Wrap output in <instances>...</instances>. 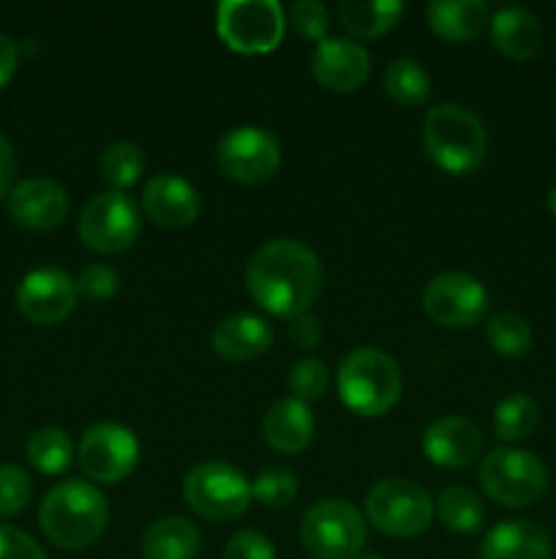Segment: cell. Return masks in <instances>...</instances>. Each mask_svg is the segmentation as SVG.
I'll return each mask as SVG.
<instances>
[{"instance_id":"cell-1","label":"cell","mask_w":556,"mask_h":559,"mask_svg":"<svg viewBox=\"0 0 556 559\" xmlns=\"http://www.w3.org/2000/svg\"><path fill=\"white\" fill-rule=\"evenodd\" d=\"M325 282L322 262L309 246L298 240H270L251 254L245 267V287L256 306L273 317L294 320L309 314Z\"/></svg>"},{"instance_id":"cell-2","label":"cell","mask_w":556,"mask_h":559,"mask_svg":"<svg viewBox=\"0 0 556 559\" xmlns=\"http://www.w3.org/2000/svg\"><path fill=\"white\" fill-rule=\"evenodd\" d=\"M109 508L101 491L87 480H63L47 491L38 511L49 544L65 551H82L107 530Z\"/></svg>"},{"instance_id":"cell-3","label":"cell","mask_w":556,"mask_h":559,"mask_svg":"<svg viewBox=\"0 0 556 559\" xmlns=\"http://www.w3.org/2000/svg\"><path fill=\"white\" fill-rule=\"evenodd\" d=\"M336 388L343 407L360 418H379L401 399L403 377L396 358L385 349L358 347L338 366Z\"/></svg>"},{"instance_id":"cell-4","label":"cell","mask_w":556,"mask_h":559,"mask_svg":"<svg viewBox=\"0 0 556 559\" xmlns=\"http://www.w3.org/2000/svg\"><path fill=\"white\" fill-rule=\"evenodd\" d=\"M423 147L439 169L467 175L483 164L488 153V131L463 104H436L423 118Z\"/></svg>"},{"instance_id":"cell-5","label":"cell","mask_w":556,"mask_h":559,"mask_svg":"<svg viewBox=\"0 0 556 559\" xmlns=\"http://www.w3.org/2000/svg\"><path fill=\"white\" fill-rule=\"evenodd\" d=\"M480 486L505 508H529L548 491V469L521 448H496L480 464Z\"/></svg>"},{"instance_id":"cell-6","label":"cell","mask_w":556,"mask_h":559,"mask_svg":"<svg viewBox=\"0 0 556 559\" xmlns=\"http://www.w3.org/2000/svg\"><path fill=\"white\" fill-rule=\"evenodd\" d=\"M183 497L196 516L207 522H232L249 511L251 480L227 462H202L185 475Z\"/></svg>"},{"instance_id":"cell-7","label":"cell","mask_w":556,"mask_h":559,"mask_svg":"<svg viewBox=\"0 0 556 559\" xmlns=\"http://www.w3.org/2000/svg\"><path fill=\"white\" fill-rule=\"evenodd\" d=\"M300 540L314 559H354L363 555L365 519L347 500H322L305 511Z\"/></svg>"},{"instance_id":"cell-8","label":"cell","mask_w":556,"mask_h":559,"mask_svg":"<svg viewBox=\"0 0 556 559\" xmlns=\"http://www.w3.org/2000/svg\"><path fill=\"white\" fill-rule=\"evenodd\" d=\"M216 31L232 52L265 55L281 44L287 11L276 0H227L216 11Z\"/></svg>"},{"instance_id":"cell-9","label":"cell","mask_w":556,"mask_h":559,"mask_svg":"<svg viewBox=\"0 0 556 559\" xmlns=\"http://www.w3.org/2000/svg\"><path fill=\"white\" fill-rule=\"evenodd\" d=\"M365 516L390 538H414L425 533L434 519L428 491L407 478H385L371 486L365 497Z\"/></svg>"},{"instance_id":"cell-10","label":"cell","mask_w":556,"mask_h":559,"mask_svg":"<svg viewBox=\"0 0 556 559\" xmlns=\"http://www.w3.org/2000/svg\"><path fill=\"white\" fill-rule=\"evenodd\" d=\"M142 229L140 207L123 191H104L85 202L76 222L80 240L96 254H120Z\"/></svg>"},{"instance_id":"cell-11","label":"cell","mask_w":556,"mask_h":559,"mask_svg":"<svg viewBox=\"0 0 556 559\" xmlns=\"http://www.w3.org/2000/svg\"><path fill=\"white\" fill-rule=\"evenodd\" d=\"M216 164L229 180L245 186L265 183L281 167V145L262 126H238L218 142Z\"/></svg>"},{"instance_id":"cell-12","label":"cell","mask_w":556,"mask_h":559,"mask_svg":"<svg viewBox=\"0 0 556 559\" xmlns=\"http://www.w3.org/2000/svg\"><path fill=\"white\" fill-rule=\"evenodd\" d=\"M140 453L134 431L120 424H96L80 442V467L96 484L114 486L134 473Z\"/></svg>"},{"instance_id":"cell-13","label":"cell","mask_w":556,"mask_h":559,"mask_svg":"<svg viewBox=\"0 0 556 559\" xmlns=\"http://www.w3.org/2000/svg\"><path fill=\"white\" fill-rule=\"evenodd\" d=\"M488 289L469 273H442L423 289V311L445 328H472L488 311Z\"/></svg>"},{"instance_id":"cell-14","label":"cell","mask_w":556,"mask_h":559,"mask_svg":"<svg viewBox=\"0 0 556 559\" xmlns=\"http://www.w3.org/2000/svg\"><path fill=\"white\" fill-rule=\"evenodd\" d=\"M74 278L58 267H38L22 278L16 289V309L33 325H58L76 306Z\"/></svg>"},{"instance_id":"cell-15","label":"cell","mask_w":556,"mask_h":559,"mask_svg":"<svg viewBox=\"0 0 556 559\" xmlns=\"http://www.w3.org/2000/svg\"><path fill=\"white\" fill-rule=\"evenodd\" d=\"M311 74L333 93H352L368 80L371 55L352 38H325L311 55Z\"/></svg>"},{"instance_id":"cell-16","label":"cell","mask_w":556,"mask_h":559,"mask_svg":"<svg viewBox=\"0 0 556 559\" xmlns=\"http://www.w3.org/2000/svg\"><path fill=\"white\" fill-rule=\"evenodd\" d=\"M5 205H9V216L20 227L47 233V229L63 224L65 213H69V194L52 178H27L11 189Z\"/></svg>"},{"instance_id":"cell-17","label":"cell","mask_w":556,"mask_h":559,"mask_svg":"<svg viewBox=\"0 0 556 559\" xmlns=\"http://www.w3.org/2000/svg\"><path fill=\"white\" fill-rule=\"evenodd\" d=\"M423 451L436 467H469L483 453V431L463 415H445L425 429Z\"/></svg>"},{"instance_id":"cell-18","label":"cell","mask_w":556,"mask_h":559,"mask_svg":"<svg viewBox=\"0 0 556 559\" xmlns=\"http://www.w3.org/2000/svg\"><path fill=\"white\" fill-rule=\"evenodd\" d=\"M200 194L180 175H153L142 189V211L153 224L167 229H183L200 216Z\"/></svg>"},{"instance_id":"cell-19","label":"cell","mask_w":556,"mask_h":559,"mask_svg":"<svg viewBox=\"0 0 556 559\" xmlns=\"http://www.w3.org/2000/svg\"><path fill=\"white\" fill-rule=\"evenodd\" d=\"M480 555L483 559H551L554 546L543 524L532 519H507L488 530Z\"/></svg>"},{"instance_id":"cell-20","label":"cell","mask_w":556,"mask_h":559,"mask_svg":"<svg viewBox=\"0 0 556 559\" xmlns=\"http://www.w3.org/2000/svg\"><path fill=\"white\" fill-rule=\"evenodd\" d=\"M213 353L232 364L262 358L273 344V328L256 314H232L216 325L210 336Z\"/></svg>"},{"instance_id":"cell-21","label":"cell","mask_w":556,"mask_h":559,"mask_svg":"<svg viewBox=\"0 0 556 559\" xmlns=\"http://www.w3.org/2000/svg\"><path fill=\"white\" fill-rule=\"evenodd\" d=\"M262 435H265L267 445L283 456L305 451L309 442L314 440V415H311L309 404L292 396L278 399L262 420Z\"/></svg>"},{"instance_id":"cell-22","label":"cell","mask_w":556,"mask_h":559,"mask_svg":"<svg viewBox=\"0 0 556 559\" xmlns=\"http://www.w3.org/2000/svg\"><path fill=\"white\" fill-rule=\"evenodd\" d=\"M491 44L510 60H529L543 47V27L523 5H505L488 20Z\"/></svg>"},{"instance_id":"cell-23","label":"cell","mask_w":556,"mask_h":559,"mask_svg":"<svg viewBox=\"0 0 556 559\" xmlns=\"http://www.w3.org/2000/svg\"><path fill=\"white\" fill-rule=\"evenodd\" d=\"M488 20V5L483 0H439L425 5V22L431 31L452 44L478 38Z\"/></svg>"},{"instance_id":"cell-24","label":"cell","mask_w":556,"mask_h":559,"mask_svg":"<svg viewBox=\"0 0 556 559\" xmlns=\"http://www.w3.org/2000/svg\"><path fill=\"white\" fill-rule=\"evenodd\" d=\"M140 549L145 559H196L202 549V535L189 519L167 516L145 530Z\"/></svg>"},{"instance_id":"cell-25","label":"cell","mask_w":556,"mask_h":559,"mask_svg":"<svg viewBox=\"0 0 556 559\" xmlns=\"http://www.w3.org/2000/svg\"><path fill=\"white\" fill-rule=\"evenodd\" d=\"M403 5L398 0H343L338 3V20L343 31L352 33L354 38H379L396 27L401 20Z\"/></svg>"},{"instance_id":"cell-26","label":"cell","mask_w":556,"mask_h":559,"mask_svg":"<svg viewBox=\"0 0 556 559\" xmlns=\"http://www.w3.org/2000/svg\"><path fill=\"white\" fill-rule=\"evenodd\" d=\"M434 511L447 530L461 535L478 533L485 522L483 502H480V497L474 495L472 489H467V486H450V489L442 491Z\"/></svg>"},{"instance_id":"cell-27","label":"cell","mask_w":556,"mask_h":559,"mask_svg":"<svg viewBox=\"0 0 556 559\" xmlns=\"http://www.w3.org/2000/svg\"><path fill=\"white\" fill-rule=\"evenodd\" d=\"M385 93L401 107H420L428 102L431 80L423 66L412 58H398L385 71Z\"/></svg>"},{"instance_id":"cell-28","label":"cell","mask_w":556,"mask_h":559,"mask_svg":"<svg viewBox=\"0 0 556 559\" xmlns=\"http://www.w3.org/2000/svg\"><path fill=\"white\" fill-rule=\"evenodd\" d=\"M540 424V407L527 393H512L501 399L494 409V431L499 440L518 442L527 440Z\"/></svg>"},{"instance_id":"cell-29","label":"cell","mask_w":556,"mask_h":559,"mask_svg":"<svg viewBox=\"0 0 556 559\" xmlns=\"http://www.w3.org/2000/svg\"><path fill=\"white\" fill-rule=\"evenodd\" d=\"M98 173L101 178L112 186V191H123L129 186H134L140 180V175L145 173V153L136 142L131 140H118L101 153L98 158Z\"/></svg>"},{"instance_id":"cell-30","label":"cell","mask_w":556,"mask_h":559,"mask_svg":"<svg viewBox=\"0 0 556 559\" xmlns=\"http://www.w3.org/2000/svg\"><path fill=\"white\" fill-rule=\"evenodd\" d=\"M485 338H488L491 349L505 358H521L532 349V325L527 317L516 314V311H499L485 325Z\"/></svg>"},{"instance_id":"cell-31","label":"cell","mask_w":556,"mask_h":559,"mask_svg":"<svg viewBox=\"0 0 556 559\" xmlns=\"http://www.w3.org/2000/svg\"><path fill=\"white\" fill-rule=\"evenodd\" d=\"M27 459H31L33 467L44 475H60L71 467V459H74V445H71L69 435L63 429H38L36 435L27 442Z\"/></svg>"},{"instance_id":"cell-32","label":"cell","mask_w":556,"mask_h":559,"mask_svg":"<svg viewBox=\"0 0 556 559\" xmlns=\"http://www.w3.org/2000/svg\"><path fill=\"white\" fill-rule=\"evenodd\" d=\"M251 491L265 508H287L298 497V478L287 467H267L256 475Z\"/></svg>"},{"instance_id":"cell-33","label":"cell","mask_w":556,"mask_h":559,"mask_svg":"<svg viewBox=\"0 0 556 559\" xmlns=\"http://www.w3.org/2000/svg\"><path fill=\"white\" fill-rule=\"evenodd\" d=\"M327 388H330V371H327L322 360L303 358L289 371V391H292V399H298V402H319L327 393Z\"/></svg>"},{"instance_id":"cell-34","label":"cell","mask_w":556,"mask_h":559,"mask_svg":"<svg viewBox=\"0 0 556 559\" xmlns=\"http://www.w3.org/2000/svg\"><path fill=\"white\" fill-rule=\"evenodd\" d=\"M287 25L292 27L298 36L309 38V41H325L327 27H330V14L316 0H300V3L289 5Z\"/></svg>"},{"instance_id":"cell-35","label":"cell","mask_w":556,"mask_h":559,"mask_svg":"<svg viewBox=\"0 0 556 559\" xmlns=\"http://www.w3.org/2000/svg\"><path fill=\"white\" fill-rule=\"evenodd\" d=\"M31 495L33 484L25 469L14 467V464H3L0 467V519L25 511Z\"/></svg>"},{"instance_id":"cell-36","label":"cell","mask_w":556,"mask_h":559,"mask_svg":"<svg viewBox=\"0 0 556 559\" xmlns=\"http://www.w3.org/2000/svg\"><path fill=\"white\" fill-rule=\"evenodd\" d=\"M74 284H76V293H80L82 298L101 304V300H109L114 293H118L120 276L114 267L104 265V262H93V265L82 267L80 276L74 278Z\"/></svg>"},{"instance_id":"cell-37","label":"cell","mask_w":556,"mask_h":559,"mask_svg":"<svg viewBox=\"0 0 556 559\" xmlns=\"http://www.w3.org/2000/svg\"><path fill=\"white\" fill-rule=\"evenodd\" d=\"M223 559H276V549H273L270 538H265L262 533L243 530V533H234L229 538Z\"/></svg>"},{"instance_id":"cell-38","label":"cell","mask_w":556,"mask_h":559,"mask_svg":"<svg viewBox=\"0 0 556 559\" xmlns=\"http://www.w3.org/2000/svg\"><path fill=\"white\" fill-rule=\"evenodd\" d=\"M0 559H47V555L22 530L0 527Z\"/></svg>"},{"instance_id":"cell-39","label":"cell","mask_w":556,"mask_h":559,"mask_svg":"<svg viewBox=\"0 0 556 559\" xmlns=\"http://www.w3.org/2000/svg\"><path fill=\"white\" fill-rule=\"evenodd\" d=\"M322 338L319 320L311 314H300L289 320V342L300 349H314Z\"/></svg>"},{"instance_id":"cell-40","label":"cell","mask_w":556,"mask_h":559,"mask_svg":"<svg viewBox=\"0 0 556 559\" xmlns=\"http://www.w3.org/2000/svg\"><path fill=\"white\" fill-rule=\"evenodd\" d=\"M16 66H20V47L14 38L0 33V87L9 85L11 76L16 74Z\"/></svg>"},{"instance_id":"cell-41","label":"cell","mask_w":556,"mask_h":559,"mask_svg":"<svg viewBox=\"0 0 556 559\" xmlns=\"http://www.w3.org/2000/svg\"><path fill=\"white\" fill-rule=\"evenodd\" d=\"M16 178V158L5 136H0V200L11 194Z\"/></svg>"},{"instance_id":"cell-42","label":"cell","mask_w":556,"mask_h":559,"mask_svg":"<svg viewBox=\"0 0 556 559\" xmlns=\"http://www.w3.org/2000/svg\"><path fill=\"white\" fill-rule=\"evenodd\" d=\"M548 211H551V216L556 218V183H554V189H551V194H548Z\"/></svg>"},{"instance_id":"cell-43","label":"cell","mask_w":556,"mask_h":559,"mask_svg":"<svg viewBox=\"0 0 556 559\" xmlns=\"http://www.w3.org/2000/svg\"><path fill=\"white\" fill-rule=\"evenodd\" d=\"M354 559H385V557H379V555H371V551H363V555H358Z\"/></svg>"},{"instance_id":"cell-44","label":"cell","mask_w":556,"mask_h":559,"mask_svg":"<svg viewBox=\"0 0 556 559\" xmlns=\"http://www.w3.org/2000/svg\"><path fill=\"white\" fill-rule=\"evenodd\" d=\"M554 44H556V36H554Z\"/></svg>"}]
</instances>
